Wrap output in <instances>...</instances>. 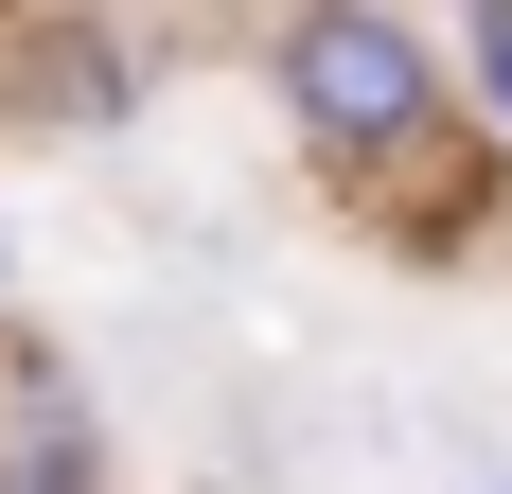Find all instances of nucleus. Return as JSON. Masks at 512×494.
<instances>
[{"label":"nucleus","mask_w":512,"mask_h":494,"mask_svg":"<svg viewBox=\"0 0 512 494\" xmlns=\"http://www.w3.org/2000/svg\"><path fill=\"white\" fill-rule=\"evenodd\" d=\"M265 124H283V159H301L318 195H407L424 159L460 142V53H442V18L424 0H265Z\"/></svg>","instance_id":"obj_1"},{"label":"nucleus","mask_w":512,"mask_h":494,"mask_svg":"<svg viewBox=\"0 0 512 494\" xmlns=\"http://www.w3.org/2000/svg\"><path fill=\"white\" fill-rule=\"evenodd\" d=\"M0 106H18L36 142H124V124L159 106V36L124 18V0H36L18 53H0Z\"/></svg>","instance_id":"obj_2"},{"label":"nucleus","mask_w":512,"mask_h":494,"mask_svg":"<svg viewBox=\"0 0 512 494\" xmlns=\"http://www.w3.org/2000/svg\"><path fill=\"white\" fill-rule=\"evenodd\" d=\"M0 494H124V442L53 336H0Z\"/></svg>","instance_id":"obj_3"},{"label":"nucleus","mask_w":512,"mask_h":494,"mask_svg":"<svg viewBox=\"0 0 512 494\" xmlns=\"http://www.w3.org/2000/svg\"><path fill=\"white\" fill-rule=\"evenodd\" d=\"M495 212H512V142H477V124H460L407 195H371V230L407 247V265H477V247H495Z\"/></svg>","instance_id":"obj_4"},{"label":"nucleus","mask_w":512,"mask_h":494,"mask_svg":"<svg viewBox=\"0 0 512 494\" xmlns=\"http://www.w3.org/2000/svg\"><path fill=\"white\" fill-rule=\"evenodd\" d=\"M442 53H460V124L512 142V0H442Z\"/></svg>","instance_id":"obj_5"},{"label":"nucleus","mask_w":512,"mask_h":494,"mask_svg":"<svg viewBox=\"0 0 512 494\" xmlns=\"http://www.w3.org/2000/svg\"><path fill=\"white\" fill-rule=\"evenodd\" d=\"M0 336H36V283H18V195H0Z\"/></svg>","instance_id":"obj_6"},{"label":"nucleus","mask_w":512,"mask_h":494,"mask_svg":"<svg viewBox=\"0 0 512 494\" xmlns=\"http://www.w3.org/2000/svg\"><path fill=\"white\" fill-rule=\"evenodd\" d=\"M477 494H512V477H477Z\"/></svg>","instance_id":"obj_7"}]
</instances>
